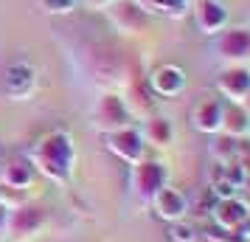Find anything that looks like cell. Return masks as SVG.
Returning a JSON list of instances; mask_svg holds the SVG:
<instances>
[{
  "mask_svg": "<svg viewBox=\"0 0 250 242\" xmlns=\"http://www.w3.org/2000/svg\"><path fill=\"white\" fill-rule=\"evenodd\" d=\"M28 161L40 177L57 186H68L76 166V141L68 130H51L31 144Z\"/></svg>",
  "mask_w": 250,
  "mask_h": 242,
  "instance_id": "6da1fadb",
  "label": "cell"
},
{
  "mask_svg": "<svg viewBox=\"0 0 250 242\" xmlns=\"http://www.w3.org/2000/svg\"><path fill=\"white\" fill-rule=\"evenodd\" d=\"M82 68L93 82H99L104 90H115L118 85L124 88L126 76H129V62H126L124 51L113 43H90L82 51Z\"/></svg>",
  "mask_w": 250,
  "mask_h": 242,
  "instance_id": "7a4b0ae2",
  "label": "cell"
},
{
  "mask_svg": "<svg viewBox=\"0 0 250 242\" xmlns=\"http://www.w3.org/2000/svg\"><path fill=\"white\" fill-rule=\"evenodd\" d=\"M45 225H48V208L34 203V200H23V203H17V206L9 208V220H6L3 240L31 242L42 234Z\"/></svg>",
  "mask_w": 250,
  "mask_h": 242,
  "instance_id": "3957f363",
  "label": "cell"
},
{
  "mask_svg": "<svg viewBox=\"0 0 250 242\" xmlns=\"http://www.w3.org/2000/svg\"><path fill=\"white\" fill-rule=\"evenodd\" d=\"M132 110L126 99L121 96V90H104L99 93V99L93 104L90 110V124L93 130L99 132H115V130H124V127H132Z\"/></svg>",
  "mask_w": 250,
  "mask_h": 242,
  "instance_id": "277c9868",
  "label": "cell"
},
{
  "mask_svg": "<svg viewBox=\"0 0 250 242\" xmlns=\"http://www.w3.org/2000/svg\"><path fill=\"white\" fill-rule=\"evenodd\" d=\"M129 186H132V195L141 203H152V197L158 195L163 186H169V166L163 161H155V158H144L132 166Z\"/></svg>",
  "mask_w": 250,
  "mask_h": 242,
  "instance_id": "5b68a950",
  "label": "cell"
},
{
  "mask_svg": "<svg viewBox=\"0 0 250 242\" xmlns=\"http://www.w3.org/2000/svg\"><path fill=\"white\" fill-rule=\"evenodd\" d=\"M104 17L121 34L141 37V34H149L152 31V14L144 6H138L135 0H115L113 6L104 12Z\"/></svg>",
  "mask_w": 250,
  "mask_h": 242,
  "instance_id": "8992f818",
  "label": "cell"
},
{
  "mask_svg": "<svg viewBox=\"0 0 250 242\" xmlns=\"http://www.w3.org/2000/svg\"><path fill=\"white\" fill-rule=\"evenodd\" d=\"M37 85H40V70L25 59H14L3 70V93L12 102H28L34 96Z\"/></svg>",
  "mask_w": 250,
  "mask_h": 242,
  "instance_id": "52a82bcc",
  "label": "cell"
},
{
  "mask_svg": "<svg viewBox=\"0 0 250 242\" xmlns=\"http://www.w3.org/2000/svg\"><path fill=\"white\" fill-rule=\"evenodd\" d=\"M216 57L225 65H248L250 62V28L248 25H228L214 43Z\"/></svg>",
  "mask_w": 250,
  "mask_h": 242,
  "instance_id": "ba28073f",
  "label": "cell"
},
{
  "mask_svg": "<svg viewBox=\"0 0 250 242\" xmlns=\"http://www.w3.org/2000/svg\"><path fill=\"white\" fill-rule=\"evenodd\" d=\"M104 147H107V152L113 158H118L126 166H135L146 155V144L141 138L138 127H124V130H115V132H107L104 135Z\"/></svg>",
  "mask_w": 250,
  "mask_h": 242,
  "instance_id": "9c48e42d",
  "label": "cell"
},
{
  "mask_svg": "<svg viewBox=\"0 0 250 242\" xmlns=\"http://www.w3.org/2000/svg\"><path fill=\"white\" fill-rule=\"evenodd\" d=\"M146 85H149V90L155 93V99H177L186 90L188 76H186V70L180 65L163 62V65H155L146 73Z\"/></svg>",
  "mask_w": 250,
  "mask_h": 242,
  "instance_id": "30bf717a",
  "label": "cell"
},
{
  "mask_svg": "<svg viewBox=\"0 0 250 242\" xmlns=\"http://www.w3.org/2000/svg\"><path fill=\"white\" fill-rule=\"evenodd\" d=\"M191 17L197 31L205 37H216L222 34L230 25V12L222 0H194L191 3Z\"/></svg>",
  "mask_w": 250,
  "mask_h": 242,
  "instance_id": "8fae6325",
  "label": "cell"
},
{
  "mask_svg": "<svg viewBox=\"0 0 250 242\" xmlns=\"http://www.w3.org/2000/svg\"><path fill=\"white\" fill-rule=\"evenodd\" d=\"M216 93L222 102H245L250 93V68L248 65H225L216 73Z\"/></svg>",
  "mask_w": 250,
  "mask_h": 242,
  "instance_id": "7c38bea8",
  "label": "cell"
},
{
  "mask_svg": "<svg viewBox=\"0 0 250 242\" xmlns=\"http://www.w3.org/2000/svg\"><path fill=\"white\" fill-rule=\"evenodd\" d=\"M248 220H250V203H245L239 195L222 197L211 208V222L225 231H239L242 225H248Z\"/></svg>",
  "mask_w": 250,
  "mask_h": 242,
  "instance_id": "4fadbf2b",
  "label": "cell"
},
{
  "mask_svg": "<svg viewBox=\"0 0 250 242\" xmlns=\"http://www.w3.org/2000/svg\"><path fill=\"white\" fill-rule=\"evenodd\" d=\"M121 96L126 99L132 115H144V118H146V115L158 113V99H155V93L149 90L146 79L138 76V73H132V70H129V76H126V82H124Z\"/></svg>",
  "mask_w": 250,
  "mask_h": 242,
  "instance_id": "5bb4252c",
  "label": "cell"
},
{
  "mask_svg": "<svg viewBox=\"0 0 250 242\" xmlns=\"http://www.w3.org/2000/svg\"><path fill=\"white\" fill-rule=\"evenodd\" d=\"M152 211H155V217L163 220V222H180V220H186V214H188V200H186V195H183L180 189H174V186H163L158 195L152 197Z\"/></svg>",
  "mask_w": 250,
  "mask_h": 242,
  "instance_id": "9a60e30c",
  "label": "cell"
},
{
  "mask_svg": "<svg viewBox=\"0 0 250 242\" xmlns=\"http://www.w3.org/2000/svg\"><path fill=\"white\" fill-rule=\"evenodd\" d=\"M34 180H37V172H34V166H31V161H28V155H23V152H9L0 183L9 186V189H17V192H25Z\"/></svg>",
  "mask_w": 250,
  "mask_h": 242,
  "instance_id": "2e32d148",
  "label": "cell"
},
{
  "mask_svg": "<svg viewBox=\"0 0 250 242\" xmlns=\"http://www.w3.org/2000/svg\"><path fill=\"white\" fill-rule=\"evenodd\" d=\"M191 124L194 130H200L205 135H216L222 130V99H216V96L200 99L191 110Z\"/></svg>",
  "mask_w": 250,
  "mask_h": 242,
  "instance_id": "e0dca14e",
  "label": "cell"
},
{
  "mask_svg": "<svg viewBox=\"0 0 250 242\" xmlns=\"http://www.w3.org/2000/svg\"><path fill=\"white\" fill-rule=\"evenodd\" d=\"M141 138L146 147H155V150H169L171 144H174V124H171V118L166 115H146L144 118V124H141Z\"/></svg>",
  "mask_w": 250,
  "mask_h": 242,
  "instance_id": "ac0fdd59",
  "label": "cell"
},
{
  "mask_svg": "<svg viewBox=\"0 0 250 242\" xmlns=\"http://www.w3.org/2000/svg\"><path fill=\"white\" fill-rule=\"evenodd\" d=\"M230 138H248L250 135V113L239 102H222V130Z\"/></svg>",
  "mask_w": 250,
  "mask_h": 242,
  "instance_id": "d6986e66",
  "label": "cell"
},
{
  "mask_svg": "<svg viewBox=\"0 0 250 242\" xmlns=\"http://www.w3.org/2000/svg\"><path fill=\"white\" fill-rule=\"evenodd\" d=\"M141 6L149 14H158V17H166V20H180V17L191 12L188 0H144Z\"/></svg>",
  "mask_w": 250,
  "mask_h": 242,
  "instance_id": "ffe728a7",
  "label": "cell"
},
{
  "mask_svg": "<svg viewBox=\"0 0 250 242\" xmlns=\"http://www.w3.org/2000/svg\"><path fill=\"white\" fill-rule=\"evenodd\" d=\"M239 141L242 138H230V135H225V132H216V141H214V147H211V158H214V163L236 161Z\"/></svg>",
  "mask_w": 250,
  "mask_h": 242,
  "instance_id": "44dd1931",
  "label": "cell"
},
{
  "mask_svg": "<svg viewBox=\"0 0 250 242\" xmlns=\"http://www.w3.org/2000/svg\"><path fill=\"white\" fill-rule=\"evenodd\" d=\"M171 242H197V228L191 222H171Z\"/></svg>",
  "mask_w": 250,
  "mask_h": 242,
  "instance_id": "7402d4cb",
  "label": "cell"
},
{
  "mask_svg": "<svg viewBox=\"0 0 250 242\" xmlns=\"http://www.w3.org/2000/svg\"><path fill=\"white\" fill-rule=\"evenodd\" d=\"M40 6L48 14H70L76 9V0H40Z\"/></svg>",
  "mask_w": 250,
  "mask_h": 242,
  "instance_id": "603a6c76",
  "label": "cell"
},
{
  "mask_svg": "<svg viewBox=\"0 0 250 242\" xmlns=\"http://www.w3.org/2000/svg\"><path fill=\"white\" fill-rule=\"evenodd\" d=\"M113 3H115V0H84V6L93 9V12H107Z\"/></svg>",
  "mask_w": 250,
  "mask_h": 242,
  "instance_id": "cb8c5ba5",
  "label": "cell"
},
{
  "mask_svg": "<svg viewBox=\"0 0 250 242\" xmlns=\"http://www.w3.org/2000/svg\"><path fill=\"white\" fill-rule=\"evenodd\" d=\"M6 220H9V206L0 200V237H3V231H6Z\"/></svg>",
  "mask_w": 250,
  "mask_h": 242,
  "instance_id": "d4e9b609",
  "label": "cell"
},
{
  "mask_svg": "<svg viewBox=\"0 0 250 242\" xmlns=\"http://www.w3.org/2000/svg\"><path fill=\"white\" fill-rule=\"evenodd\" d=\"M6 158H9V150H6V144L0 141V177H3V166H6Z\"/></svg>",
  "mask_w": 250,
  "mask_h": 242,
  "instance_id": "484cf974",
  "label": "cell"
},
{
  "mask_svg": "<svg viewBox=\"0 0 250 242\" xmlns=\"http://www.w3.org/2000/svg\"><path fill=\"white\" fill-rule=\"evenodd\" d=\"M242 107H245V110H248V113H250V93H248V96H245V102H242Z\"/></svg>",
  "mask_w": 250,
  "mask_h": 242,
  "instance_id": "4316f807",
  "label": "cell"
},
{
  "mask_svg": "<svg viewBox=\"0 0 250 242\" xmlns=\"http://www.w3.org/2000/svg\"><path fill=\"white\" fill-rule=\"evenodd\" d=\"M245 186H248V192H250V175H248V180H245Z\"/></svg>",
  "mask_w": 250,
  "mask_h": 242,
  "instance_id": "83f0119b",
  "label": "cell"
},
{
  "mask_svg": "<svg viewBox=\"0 0 250 242\" xmlns=\"http://www.w3.org/2000/svg\"><path fill=\"white\" fill-rule=\"evenodd\" d=\"M188 3H194V0H188Z\"/></svg>",
  "mask_w": 250,
  "mask_h": 242,
  "instance_id": "f1b7e54d",
  "label": "cell"
},
{
  "mask_svg": "<svg viewBox=\"0 0 250 242\" xmlns=\"http://www.w3.org/2000/svg\"><path fill=\"white\" fill-rule=\"evenodd\" d=\"M248 138H250V135H248Z\"/></svg>",
  "mask_w": 250,
  "mask_h": 242,
  "instance_id": "f546056e",
  "label": "cell"
}]
</instances>
